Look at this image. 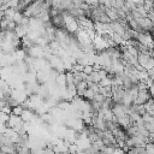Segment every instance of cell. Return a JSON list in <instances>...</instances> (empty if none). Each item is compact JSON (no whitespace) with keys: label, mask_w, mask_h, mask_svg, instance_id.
Here are the masks:
<instances>
[{"label":"cell","mask_w":154,"mask_h":154,"mask_svg":"<svg viewBox=\"0 0 154 154\" xmlns=\"http://www.w3.org/2000/svg\"><path fill=\"white\" fill-rule=\"evenodd\" d=\"M22 112H23V111H22V108H20L19 106H17V107L13 109V113H14V116H19V114H22Z\"/></svg>","instance_id":"1"}]
</instances>
